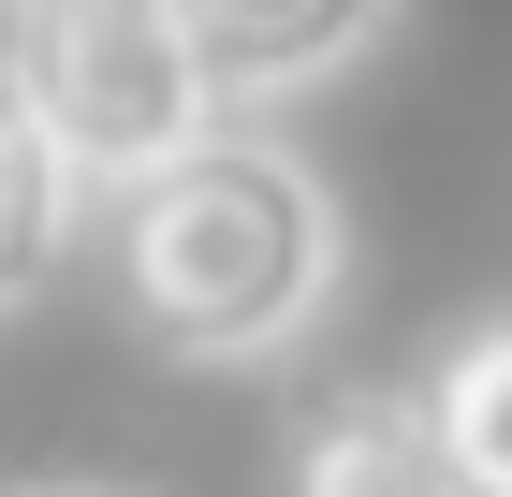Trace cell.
<instances>
[{"instance_id":"obj_1","label":"cell","mask_w":512,"mask_h":497,"mask_svg":"<svg viewBox=\"0 0 512 497\" xmlns=\"http://www.w3.org/2000/svg\"><path fill=\"white\" fill-rule=\"evenodd\" d=\"M337 264H352V220L322 161L249 117H220L205 147L118 191V307L176 366H278L337 307Z\"/></svg>"},{"instance_id":"obj_2","label":"cell","mask_w":512,"mask_h":497,"mask_svg":"<svg viewBox=\"0 0 512 497\" xmlns=\"http://www.w3.org/2000/svg\"><path fill=\"white\" fill-rule=\"evenodd\" d=\"M0 74L88 161V191H132L235 117L191 0H0Z\"/></svg>"},{"instance_id":"obj_3","label":"cell","mask_w":512,"mask_h":497,"mask_svg":"<svg viewBox=\"0 0 512 497\" xmlns=\"http://www.w3.org/2000/svg\"><path fill=\"white\" fill-rule=\"evenodd\" d=\"M264 497H469L425 381H308L278 410Z\"/></svg>"},{"instance_id":"obj_4","label":"cell","mask_w":512,"mask_h":497,"mask_svg":"<svg viewBox=\"0 0 512 497\" xmlns=\"http://www.w3.org/2000/svg\"><path fill=\"white\" fill-rule=\"evenodd\" d=\"M191 15H205V59L235 88V117H249V103H308L322 74H352L395 0H191Z\"/></svg>"},{"instance_id":"obj_5","label":"cell","mask_w":512,"mask_h":497,"mask_svg":"<svg viewBox=\"0 0 512 497\" xmlns=\"http://www.w3.org/2000/svg\"><path fill=\"white\" fill-rule=\"evenodd\" d=\"M74 205H88V161L44 132V103L0 74V307L44 293V264L74 249Z\"/></svg>"},{"instance_id":"obj_6","label":"cell","mask_w":512,"mask_h":497,"mask_svg":"<svg viewBox=\"0 0 512 497\" xmlns=\"http://www.w3.org/2000/svg\"><path fill=\"white\" fill-rule=\"evenodd\" d=\"M425 395H439V439H454L469 497H512V307H483L469 337L439 351Z\"/></svg>"},{"instance_id":"obj_7","label":"cell","mask_w":512,"mask_h":497,"mask_svg":"<svg viewBox=\"0 0 512 497\" xmlns=\"http://www.w3.org/2000/svg\"><path fill=\"white\" fill-rule=\"evenodd\" d=\"M44 497H103V483H44Z\"/></svg>"}]
</instances>
